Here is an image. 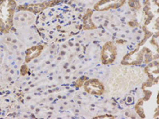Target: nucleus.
Listing matches in <instances>:
<instances>
[{
	"instance_id": "obj_1",
	"label": "nucleus",
	"mask_w": 159,
	"mask_h": 119,
	"mask_svg": "<svg viewBox=\"0 0 159 119\" xmlns=\"http://www.w3.org/2000/svg\"><path fill=\"white\" fill-rule=\"evenodd\" d=\"M24 67L25 68H24V66H23V67L22 68L21 70L22 75L23 74V73H25V75L26 74V72H27V67H25V66Z\"/></svg>"
}]
</instances>
